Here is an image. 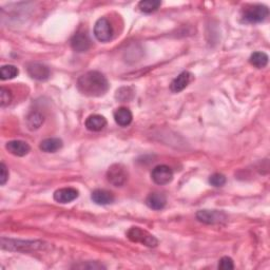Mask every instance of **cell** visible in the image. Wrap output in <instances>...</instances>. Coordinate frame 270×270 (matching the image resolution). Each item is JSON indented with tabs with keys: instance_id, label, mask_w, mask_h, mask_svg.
<instances>
[{
	"instance_id": "cb8c5ba5",
	"label": "cell",
	"mask_w": 270,
	"mask_h": 270,
	"mask_svg": "<svg viewBox=\"0 0 270 270\" xmlns=\"http://www.w3.org/2000/svg\"><path fill=\"white\" fill-rule=\"evenodd\" d=\"M209 183L214 187H223L226 184L225 175L221 173H214L209 178Z\"/></svg>"
},
{
	"instance_id": "ac0fdd59",
	"label": "cell",
	"mask_w": 270,
	"mask_h": 270,
	"mask_svg": "<svg viewBox=\"0 0 270 270\" xmlns=\"http://www.w3.org/2000/svg\"><path fill=\"white\" fill-rule=\"evenodd\" d=\"M62 145H63L62 141L60 140V138L51 137V138H47V140H43L39 145V148L43 152L54 153L58 150H60L62 148Z\"/></svg>"
},
{
	"instance_id": "8992f818",
	"label": "cell",
	"mask_w": 270,
	"mask_h": 270,
	"mask_svg": "<svg viewBox=\"0 0 270 270\" xmlns=\"http://www.w3.org/2000/svg\"><path fill=\"white\" fill-rule=\"evenodd\" d=\"M94 35L101 42L110 41L113 36V28L110 21L106 18H99L94 26Z\"/></svg>"
},
{
	"instance_id": "603a6c76",
	"label": "cell",
	"mask_w": 270,
	"mask_h": 270,
	"mask_svg": "<svg viewBox=\"0 0 270 270\" xmlns=\"http://www.w3.org/2000/svg\"><path fill=\"white\" fill-rule=\"evenodd\" d=\"M12 101V93L9 89H5V88H1L0 89V105L1 107L9 106Z\"/></svg>"
},
{
	"instance_id": "2e32d148",
	"label": "cell",
	"mask_w": 270,
	"mask_h": 270,
	"mask_svg": "<svg viewBox=\"0 0 270 270\" xmlns=\"http://www.w3.org/2000/svg\"><path fill=\"white\" fill-rule=\"evenodd\" d=\"M114 120L119 126L128 127L130 123L132 122L133 115L128 108L121 107L116 109V111L114 112Z\"/></svg>"
},
{
	"instance_id": "4316f807",
	"label": "cell",
	"mask_w": 270,
	"mask_h": 270,
	"mask_svg": "<svg viewBox=\"0 0 270 270\" xmlns=\"http://www.w3.org/2000/svg\"><path fill=\"white\" fill-rule=\"evenodd\" d=\"M8 179H9L8 168H6V166L3 163H1V165H0V185L3 186L6 183Z\"/></svg>"
},
{
	"instance_id": "ba28073f",
	"label": "cell",
	"mask_w": 270,
	"mask_h": 270,
	"mask_svg": "<svg viewBox=\"0 0 270 270\" xmlns=\"http://www.w3.org/2000/svg\"><path fill=\"white\" fill-rule=\"evenodd\" d=\"M196 218L204 224L214 225L225 222L227 220V215L223 211L218 210H200L196 213Z\"/></svg>"
},
{
	"instance_id": "484cf974",
	"label": "cell",
	"mask_w": 270,
	"mask_h": 270,
	"mask_svg": "<svg viewBox=\"0 0 270 270\" xmlns=\"http://www.w3.org/2000/svg\"><path fill=\"white\" fill-rule=\"evenodd\" d=\"M218 268L223 270H230L235 268V264H233V261L231 258L223 257L218 261Z\"/></svg>"
},
{
	"instance_id": "277c9868",
	"label": "cell",
	"mask_w": 270,
	"mask_h": 270,
	"mask_svg": "<svg viewBox=\"0 0 270 270\" xmlns=\"http://www.w3.org/2000/svg\"><path fill=\"white\" fill-rule=\"evenodd\" d=\"M107 180L115 187H122L128 180V170L121 164H114L109 167L107 171Z\"/></svg>"
},
{
	"instance_id": "ffe728a7",
	"label": "cell",
	"mask_w": 270,
	"mask_h": 270,
	"mask_svg": "<svg viewBox=\"0 0 270 270\" xmlns=\"http://www.w3.org/2000/svg\"><path fill=\"white\" fill-rule=\"evenodd\" d=\"M268 60H269V57L266 53L254 52L253 54H251V56L249 58V62L255 68L263 69L268 64Z\"/></svg>"
},
{
	"instance_id": "7c38bea8",
	"label": "cell",
	"mask_w": 270,
	"mask_h": 270,
	"mask_svg": "<svg viewBox=\"0 0 270 270\" xmlns=\"http://www.w3.org/2000/svg\"><path fill=\"white\" fill-rule=\"evenodd\" d=\"M192 80V74L190 72H181L180 74L175 77L171 84H170V90L173 93H180L183 90H185L188 87V85L191 83Z\"/></svg>"
},
{
	"instance_id": "e0dca14e",
	"label": "cell",
	"mask_w": 270,
	"mask_h": 270,
	"mask_svg": "<svg viewBox=\"0 0 270 270\" xmlns=\"http://www.w3.org/2000/svg\"><path fill=\"white\" fill-rule=\"evenodd\" d=\"M146 204L152 210H162L166 206L167 199L163 193L154 192L148 195V198L146 199Z\"/></svg>"
},
{
	"instance_id": "9a60e30c",
	"label": "cell",
	"mask_w": 270,
	"mask_h": 270,
	"mask_svg": "<svg viewBox=\"0 0 270 270\" xmlns=\"http://www.w3.org/2000/svg\"><path fill=\"white\" fill-rule=\"evenodd\" d=\"M92 201L97 205H109L114 202V195L112 192L105 190V189H96L92 192Z\"/></svg>"
},
{
	"instance_id": "d4e9b609",
	"label": "cell",
	"mask_w": 270,
	"mask_h": 270,
	"mask_svg": "<svg viewBox=\"0 0 270 270\" xmlns=\"http://www.w3.org/2000/svg\"><path fill=\"white\" fill-rule=\"evenodd\" d=\"M133 97V91L130 89V88H120V90L116 92V98L126 101Z\"/></svg>"
},
{
	"instance_id": "d6986e66",
	"label": "cell",
	"mask_w": 270,
	"mask_h": 270,
	"mask_svg": "<svg viewBox=\"0 0 270 270\" xmlns=\"http://www.w3.org/2000/svg\"><path fill=\"white\" fill-rule=\"evenodd\" d=\"M43 121H45V119H43V115L39 112H32L28 115L27 118V126L29 130L35 131L38 130L41 126Z\"/></svg>"
},
{
	"instance_id": "8fae6325",
	"label": "cell",
	"mask_w": 270,
	"mask_h": 270,
	"mask_svg": "<svg viewBox=\"0 0 270 270\" xmlns=\"http://www.w3.org/2000/svg\"><path fill=\"white\" fill-rule=\"evenodd\" d=\"M79 195L78 190L72 187L60 188L54 192V200L60 204H69L75 201Z\"/></svg>"
},
{
	"instance_id": "5b68a950",
	"label": "cell",
	"mask_w": 270,
	"mask_h": 270,
	"mask_svg": "<svg viewBox=\"0 0 270 270\" xmlns=\"http://www.w3.org/2000/svg\"><path fill=\"white\" fill-rule=\"evenodd\" d=\"M127 237L130 240L135 243H141L148 247H156L158 240L155 237H153L148 231H146L140 227H132L127 232Z\"/></svg>"
},
{
	"instance_id": "6da1fadb",
	"label": "cell",
	"mask_w": 270,
	"mask_h": 270,
	"mask_svg": "<svg viewBox=\"0 0 270 270\" xmlns=\"http://www.w3.org/2000/svg\"><path fill=\"white\" fill-rule=\"evenodd\" d=\"M78 91L86 96L99 97L109 90V83L106 76L98 71H89L77 80Z\"/></svg>"
},
{
	"instance_id": "4fadbf2b",
	"label": "cell",
	"mask_w": 270,
	"mask_h": 270,
	"mask_svg": "<svg viewBox=\"0 0 270 270\" xmlns=\"http://www.w3.org/2000/svg\"><path fill=\"white\" fill-rule=\"evenodd\" d=\"M5 148L11 154L19 157L26 156L31 150L30 145L24 141H11L9 143H6Z\"/></svg>"
},
{
	"instance_id": "44dd1931",
	"label": "cell",
	"mask_w": 270,
	"mask_h": 270,
	"mask_svg": "<svg viewBox=\"0 0 270 270\" xmlns=\"http://www.w3.org/2000/svg\"><path fill=\"white\" fill-rule=\"evenodd\" d=\"M160 5H162V2L158 1V0H143L138 3V9L143 13L151 14L157 11Z\"/></svg>"
},
{
	"instance_id": "7402d4cb",
	"label": "cell",
	"mask_w": 270,
	"mask_h": 270,
	"mask_svg": "<svg viewBox=\"0 0 270 270\" xmlns=\"http://www.w3.org/2000/svg\"><path fill=\"white\" fill-rule=\"evenodd\" d=\"M18 74H19V70L13 64L2 65L1 69H0V78H1V80L13 79L15 78Z\"/></svg>"
},
{
	"instance_id": "3957f363",
	"label": "cell",
	"mask_w": 270,
	"mask_h": 270,
	"mask_svg": "<svg viewBox=\"0 0 270 270\" xmlns=\"http://www.w3.org/2000/svg\"><path fill=\"white\" fill-rule=\"evenodd\" d=\"M42 243L38 240H8L1 239V247L2 249L8 250H18V251H29V250H36L42 247Z\"/></svg>"
},
{
	"instance_id": "30bf717a",
	"label": "cell",
	"mask_w": 270,
	"mask_h": 270,
	"mask_svg": "<svg viewBox=\"0 0 270 270\" xmlns=\"http://www.w3.org/2000/svg\"><path fill=\"white\" fill-rule=\"evenodd\" d=\"M28 74L30 75L33 79L39 80V82H43V80L49 79L51 72L50 69L46 64H42L39 62H32L28 65L27 68Z\"/></svg>"
},
{
	"instance_id": "52a82bcc",
	"label": "cell",
	"mask_w": 270,
	"mask_h": 270,
	"mask_svg": "<svg viewBox=\"0 0 270 270\" xmlns=\"http://www.w3.org/2000/svg\"><path fill=\"white\" fill-rule=\"evenodd\" d=\"M151 179L157 185H167L173 180V171L166 165H158L151 172Z\"/></svg>"
},
{
	"instance_id": "5bb4252c",
	"label": "cell",
	"mask_w": 270,
	"mask_h": 270,
	"mask_svg": "<svg viewBox=\"0 0 270 270\" xmlns=\"http://www.w3.org/2000/svg\"><path fill=\"white\" fill-rule=\"evenodd\" d=\"M85 125L89 131H92V132H99V131L105 129V127L107 126V120L101 115L93 114L86 120Z\"/></svg>"
},
{
	"instance_id": "7a4b0ae2",
	"label": "cell",
	"mask_w": 270,
	"mask_h": 270,
	"mask_svg": "<svg viewBox=\"0 0 270 270\" xmlns=\"http://www.w3.org/2000/svg\"><path fill=\"white\" fill-rule=\"evenodd\" d=\"M269 15V10L266 5L253 4L243 11V21L246 24H260Z\"/></svg>"
},
{
	"instance_id": "9c48e42d",
	"label": "cell",
	"mask_w": 270,
	"mask_h": 270,
	"mask_svg": "<svg viewBox=\"0 0 270 270\" xmlns=\"http://www.w3.org/2000/svg\"><path fill=\"white\" fill-rule=\"evenodd\" d=\"M91 39L85 32H79L75 34L71 39L72 49L78 53L87 52V51L91 48Z\"/></svg>"
}]
</instances>
